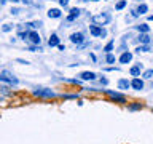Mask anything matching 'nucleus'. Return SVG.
Wrapping results in <instances>:
<instances>
[{"label": "nucleus", "instance_id": "obj_2", "mask_svg": "<svg viewBox=\"0 0 153 144\" xmlns=\"http://www.w3.org/2000/svg\"><path fill=\"white\" fill-rule=\"evenodd\" d=\"M89 31H91V34H93V35H96V37H105L107 35V31H105V29H102V26H91L89 27Z\"/></svg>", "mask_w": 153, "mask_h": 144}, {"label": "nucleus", "instance_id": "obj_25", "mask_svg": "<svg viewBox=\"0 0 153 144\" xmlns=\"http://www.w3.org/2000/svg\"><path fill=\"white\" fill-rule=\"evenodd\" d=\"M59 3L62 5V7H64V5H67V3H69V0H59Z\"/></svg>", "mask_w": 153, "mask_h": 144}, {"label": "nucleus", "instance_id": "obj_28", "mask_svg": "<svg viewBox=\"0 0 153 144\" xmlns=\"http://www.w3.org/2000/svg\"><path fill=\"white\" fill-rule=\"evenodd\" d=\"M91 2H99V0H91Z\"/></svg>", "mask_w": 153, "mask_h": 144}, {"label": "nucleus", "instance_id": "obj_23", "mask_svg": "<svg viewBox=\"0 0 153 144\" xmlns=\"http://www.w3.org/2000/svg\"><path fill=\"white\" fill-rule=\"evenodd\" d=\"M136 51H137V53H142V51H148V46H139Z\"/></svg>", "mask_w": 153, "mask_h": 144}, {"label": "nucleus", "instance_id": "obj_3", "mask_svg": "<svg viewBox=\"0 0 153 144\" xmlns=\"http://www.w3.org/2000/svg\"><path fill=\"white\" fill-rule=\"evenodd\" d=\"M27 40L30 43H33V45H40L42 38H40V35H38V32L30 31V32H27Z\"/></svg>", "mask_w": 153, "mask_h": 144}, {"label": "nucleus", "instance_id": "obj_7", "mask_svg": "<svg viewBox=\"0 0 153 144\" xmlns=\"http://www.w3.org/2000/svg\"><path fill=\"white\" fill-rule=\"evenodd\" d=\"M70 40L74 42V43H81V42H83V34H81V32L72 34V35H70Z\"/></svg>", "mask_w": 153, "mask_h": 144}, {"label": "nucleus", "instance_id": "obj_10", "mask_svg": "<svg viewBox=\"0 0 153 144\" xmlns=\"http://www.w3.org/2000/svg\"><path fill=\"white\" fill-rule=\"evenodd\" d=\"M129 86H131V82H128L126 79L118 80V88H120V90H128Z\"/></svg>", "mask_w": 153, "mask_h": 144}, {"label": "nucleus", "instance_id": "obj_1", "mask_svg": "<svg viewBox=\"0 0 153 144\" xmlns=\"http://www.w3.org/2000/svg\"><path fill=\"white\" fill-rule=\"evenodd\" d=\"M110 19H112V16H110L108 13H100V14L93 16V22L96 24V26H105Z\"/></svg>", "mask_w": 153, "mask_h": 144}, {"label": "nucleus", "instance_id": "obj_8", "mask_svg": "<svg viewBox=\"0 0 153 144\" xmlns=\"http://www.w3.org/2000/svg\"><path fill=\"white\" fill-rule=\"evenodd\" d=\"M33 94L35 96H48V98H53V96H54L53 91H46V90H37V91H33Z\"/></svg>", "mask_w": 153, "mask_h": 144}, {"label": "nucleus", "instance_id": "obj_26", "mask_svg": "<svg viewBox=\"0 0 153 144\" xmlns=\"http://www.w3.org/2000/svg\"><path fill=\"white\" fill-rule=\"evenodd\" d=\"M19 62H21V64H29V61H24V59H18Z\"/></svg>", "mask_w": 153, "mask_h": 144}, {"label": "nucleus", "instance_id": "obj_21", "mask_svg": "<svg viewBox=\"0 0 153 144\" xmlns=\"http://www.w3.org/2000/svg\"><path fill=\"white\" fill-rule=\"evenodd\" d=\"M107 62H115V55L108 53V55H107Z\"/></svg>", "mask_w": 153, "mask_h": 144}, {"label": "nucleus", "instance_id": "obj_27", "mask_svg": "<svg viewBox=\"0 0 153 144\" xmlns=\"http://www.w3.org/2000/svg\"><path fill=\"white\" fill-rule=\"evenodd\" d=\"M148 19H150V21H153V16H150V18H148Z\"/></svg>", "mask_w": 153, "mask_h": 144}, {"label": "nucleus", "instance_id": "obj_12", "mask_svg": "<svg viewBox=\"0 0 153 144\" xmlns=\"http://www.w3.org/2000/svg\"><path fill=\"white\" fill-rule=\"evenodd\" d=\"M80 77L83 80H94L96 79V74H94V72H83V74H80Z\"/></svg>", "mask_w": 153, "mask_h": 144}, {"label": "nucleus", "instance_id": "obj_4", "mask_svg": "<svg viewBox=\"0 0 153 144\" xmlns=\"http://www.w3.org/2000/svg\"><path fill=\"white\" fill-rule=\"evenodd\" d=\"M105 93H107V94H108L112 99H115V101H120V103H124V101H126V98H124L123 94H120V93H115V91H110V90H107Z\"/></svg>", "mask_w": 153, "mask_h": 144}, {"label": "nucleus", "instance_id": "obj_9", "mask_svg": "<svg viewBox=\"0 0 153 144\" xmlns=\"http://www.w3.org/2000/svg\"><path fill=\"white\" fill-rule=\"evenodd\" d=\"M78 14H80V8H72L70 10V14H69V16H67V19H69V21H74V19L75 18H78Z\"/></svg>", "mask_w": 153, "mask_h": 144}, {"label": "nucleus", "instance_id": "obj_14", "mask_svg": "<svg viewBox=\"0 0 153 144\" xmlns=\"http://www.w3.org/2000/svg\"><path fill=\"white\" fill-rule=\"evenodd\" d=\"M48 16L50 18H61V11L57 8H51L50 11H48Z\"/></svg>", "mask_w": 153, "mask_h": 144}, {"label": "nucleus", "instance_id": "obj_16", "mask_svg": "<svg viewBox=\"0 0 153 144\" xmlns=\"http://www.w3.org/2000/svg\"><path fill=\"white\" fill-rule=\"evenodd\" d=\"M139 40H140V43H145L147 45V43L150 42V37H148L147 34H140V35H139Z\"/></svg>", "mask_w": 153, "mask_h": 144}, {"label": "nucleus", "instance_id": "obj_22", "mask_svg": "<svg viewBox=\"0 0 153 144\" xmlns=\"http://www.w3.org/2000/svg\"><path fill=\"white\" fill-rule=\"evenodd\" d=\"M129 109H131V110H137V109H142V106L140 104H131V106H129Z\"/></svg>", "mask_w": 153, "mask_h": 144}, {"label": "nucleus", "instance_id": "obj_24", "mask_svg": "<svg viewBox=\"0 0 153 144\" xmlns=\"http://www.w3.org/2000/svg\"><path fill=\"white\" fill-rule=\"evenodd\" d=\"M3 31H5V32L11 31V26H10V24H5V26H3Z\"/></svg>", "mask_w": 153, "mask_h": 144}, {"label": "nucleus", "instance_id": "obj_29", "mask_svg": "<svg viewBox=\"0 0 153 144\" xmlns=\"http://www.w3.org/2000/svg\"><path fill=\"white\" fill-rule=\"evenodd\" d=\"M81 2H88V0H81Z\"/></svg>", "mask_w": 153, "mask_h": 144}, {"label": "nucleus", "instance_id": "obj_17", "mask_svg": "<svg viewBox=\"0 0 153 144\" xmlns=\"http://www.w3.org/2000/svg\"><path fill=\"white\" fill-rule=\"evenodd\" d=\"M137 31H139V32H143V34H147L148 31H150V27H148L147 24H140V26H137Z\"/></svg>", "mask_w": 153, "mask_h": 144}, {"label": "nucleus", "instance_id": "obj_5", "mask_svg": "<svg viewBox=\"0 0 153 144\" xmlns=\"http://www.w3.org/2000/svg\"><path fill=\"white\" fill-rule=\"evenodd\" d=\"M131 59H132V53H129V51H124L123 55L120 56V62H121V64H128Z\"/></svg>", "mask_w": 153, "mask_h": 144}, {"label": "nucleus", "instance_id": "obj_18", "mask_svg": "<svg viewBox=\"0 0 153 144\" xmlns=\"http://www.w3.org/2000/svg\"><path fill=\"white\" fill-rule=\"evenodd\" d=\"M142 77H143V79H152V77H153V69H148V70H145Z\"/></svg>", "mask_w": 153, "mask_h": 144}, {"label": "nucleus", "instance_id": "obj_6", "mask_svg": "<svg viewBox=\"0 0 153 144\" xmlns=\"http://www.w3.org/2000/svg\"><path fill=\"white\" fill-rule=\"evenodd\" d=\"M131 86H132L134 90H142V88H143V82L139 79V77H136V79L131 82Z\"/></svg>", "mask_w": 153, "mask_h": 144}, {"label": "nucleus", "instance_id": "obj_11", "mask_svg": "<svg viewBox=\"0 0 153 144\" xmlns=\"http://www.w3.org/2000/svg\"><path fill=\"white\" fill-rule=\"evenodd\" d=\"M48 45L50 46H57L59 45V37H57L56 34H53V35L50 37V40H48Z\"/></svg>", "mask_w": 153, "mask_h": 144}, {"label": "nucleus", "instance_id": "obj_13", "mask_svg": "<svg viewBox=\"0 0 153 144\" xmlns=\"http://www.w3.org/2000/svg\"><path fill=\"white\" fill-rule=\"evenodd\" d=\"M140 70H142V64H137V66H134V67H131V75H134V77H137V75H140Z\"/></svg>", "mask_w": 153, "mask_h": 144}, {"label": "nucleus", "instance_id": "obj_19", "mask_svg": "<svg viewBox=\"0 0 153 144\" xmlns=\"http://www.w3.org/2000/svg\"><path fill=\"white\" fill-rule=\"evenodd\" d=\"M113 50V42H110V43H107V45H105V48H104V51H107V53H110Z\"/></svg>", "mask_w": 153, "mask_h": 144}, {"label": "nucleus", "instance_id": "obj_20", "mask_svg": "<svg viewBox=\"0 0 153 144\" xmlns=\"http://www.w3.org/2000/svg\"><path fill=\"white\" fill-rule=\"evenodd\" d=\"M124 7H126V2H124V0H120L117 3V10H123Z\"/></svg>", "mask_w": 153, "mask_h": 144}, {"label": "nucleus", "instance_id": "obj_15", "mask_svg": "<svg viewBox=\"0 0 153 144\" xmlns=\"http://www.w3.org/2000/svg\"><path fill=\"white\" fill-rule=\"evenodd\" d=\"M148 11V7L145 3H142V5H139V8H137V13L139 14H143V13H147Z\"/></svg>", "mask_w": 153, "mask_h": 144}, {"label": "nucleus", "instance_id": "obj_30", "mask_svg": "<svg viewBox=\"0 0 153 144\" xmlns=\"http://www.w3.org/2000/svg\"><path fill=\"white\" fill-rule=\"evenodd\" d=\"M13 2H18V0H13Z\"/></svg>", "mask_w": 153, "mask_h": 144}]
</instances>
